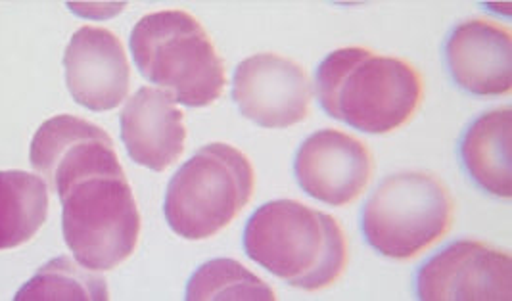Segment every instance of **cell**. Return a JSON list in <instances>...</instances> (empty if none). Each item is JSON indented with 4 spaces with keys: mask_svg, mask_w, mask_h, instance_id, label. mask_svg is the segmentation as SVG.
Wrapping results in <instances>:
<instances>
[{
    "mask_svg": "<svg viewBox=\"0 0 512 301\" xmlns=\"http://www.w3.org/2000/svg\"><path fill=\"white\" fill-rule=\"evenodd\" d=\"M66 244L79 265L110 271L129 259L140 236V213L123 171L79 179L60 194Z\"/></svg>",
    "mask_w": 512,
    "mask_h": 301,
    "instance_id": "5",
    "label": "cell"
},
{
    "mask_svg": "<svg viewBox=\"0 0 512 301\" xmlns=\"http://www.w3.org/2000/svg\"><path fill=\"white\" fill-rule=\"evenodd\" d=\"M512 110H491L470 123L461 140V160L470 179L491 196L511 200Z\"/></svg>",
    "mask_w": 512,
    "mask_h": 301,
    "instance_id": "14",
    "label": "cell"
},
{
    "mask_svg": "<svg viewBox=\"0 0 512 301\" xmlns=\"http://www.w3.org/2000/svg\"><path fill=\"white\" fill-rule=\"evenodd\" d=\"M121 139L129 158L162 173L185 152V116L175 100L156 87H140L121 110Z\"/></svg>",
    "mask_w": 512,
    "mask_h": 301,
    "instance_id": "13",
    "label": "cell"
},
{
    "mask_svg": "<svg viewBox=\"0 0 512 301\" xmlns=\"http://www.w3.org/2000/svg\"><path fill=\"white\" fill-rule=\"evenodd\" d=\"M129 45L140 75L183 106L206 108L225 91L223 58L204 25L188 12L144 16L133 27Z\"/></svg>",
    "mask_w": 512,
    "mask_h": 301,
    "instance_id": "3",
    "label": "cell"
},
{
    "mask_svg": "<svg viewBox=\"0 0 512 301\" xmlns=\"http://www.w3.org/2000/svg\"><path fill=\"white\" fill-rule=\"evenodd\" d=\"M29 162L60 196L68 186L96 173L123 171L110 135L83 117H50L35 133Z\"/></svg>",
    "mask_w": 512,
    "mask_h": 301,
    "instance_id": "9",
    "label": "cell"
},
{
    "mask_svg": "<svg viewBox=\"0 0 512 301\" xmlns=\"http://www.w3.org/2000/svg\"><path fill=\"white\" fill-rule=\"evenodd\" d=\"M256 190L252 162L231 144L211 142L179 167L167 185L163 213L171 231L206 240L227 229Z\"/></svg>",
    "mask_w": 512,
    "mask_h": 301,
    "instance_id": "4",
    "label": "cell"
},
{
    "mask_svg": "<svg viewBox=\"0 0 512 301\" xmlns=\"http://www.w3.org/2000/svg\"><path fill=\"white\" fill-rule=\"evenodd\" d=\"M294 173L311 198L336 208L348 206L369 185L373 156L361 140L336 129H323L303 140Z\"/></svg>",
    "mask_w": 512,
    "mask_h": 301,
    "instance_id": "10",
    "label": "cell"
},
{
    "mask_svg": "<svg viewBox=\"0 0 512 301\" xmlns=\"http://www.w3.org/2000/svg\"><path fill=\"white\" fill-rule=\"evenodd\" d=\"M20 301L108 300L104 277L85 271L83 265L68 257H56L43 265L16 294Z\"/></svg>",
    "mask_w": 512,
    "mask_h": 301,
    "instance_id": "16",
    "label": "cell"
},
{
    "mask_svg": "<svg viewBox=\"0 0 512 301\" xmlns=\"http://www.w3.org/2000/svg\"><path fill=\"white\" fill-rule=\"evenodd\" d=\"M317 96L328 116L369 135H388L417 114L424 83L407 60L340 48L317 70Z\"/></svg>",
    "mask_w": 512,
    "mask_h": 301,
    "instance_id": "1",
    "label": "cell"
},
{
    "mask_svg": "<svg viewBox=\"0 0 512 301\" xmlns=\"http://www.w3.org/2000/svg\"><path fill=\"white\" fill-rule=\"evenodd\" d=\"M64 70L73 100L91 112H110L129 94L125 48L110 29L85 25L75 31L64 54Z\"/></svg>",
    "mask_w": 512,
    "mask_h": 301,
    "instance_id": "11",
    "label": "cell"
},
{
    "mask_svg": "<svg viewBox=\"0 0 512 301\" xmlns=\"http://www.w3.org/2000/svg\"><path fill=\"white\" fill-rule=\"evenodd\" d=\"M244 252L290 286L317 292L346 271L348 238L332 215L296 200H275L248 219Z\"/></svg>",
    "mask_w": 512,
    "mask_h": 301,
    "instance_id": "2",
    "label": "cell"
},
{
    "mask_svg": "<svg viewBox=\"0 0 512 301\" xmlns=\"http://www.w3.org/2000/svg\"><path fill=\"white\" fill-rule=\"evenodd\" d=\"M417 296L424 301H511V254L484 242L457 240L420 267Z\"/></svg>",
    "mask_w": 512,
    "mask_h": 301,
    "instance_id": "7",
    "label": "cell"
},
{
    "mask_svg": "<svg viewBox=\"0 0 512 301\" xmlns=\"http://www.w3.org/2000/svg\"><path fill=\"white\" fill-rule=\"evenodd\" d=\"M311 81L302 66L273 52L250 56L238 64L233 100L240 114L267 129L302 123L311 110Z\"/></svg>",
    "mask_w": 512,
    "mask_h": 301,
    "instance_id": "8",
    "label": "cell"
},
{
    "mask_svg": "<svg viewBox=\"0 0 512 301\" xmlns=\"http://www.w3.org/2000/svg\"><path fill=\"white\" fill-rule=\"evenodd\" d=\"M188 301L275 300L267 282L234 259H211L188 280Z\"/></svg>",
    "mask_w": 512,
    "mask_h": 301,
    "instance_id": "17",
    "label": "cell"
},
{
    "mask_svg": "<svg viewBox=\"0 0 512 301\" xmlns=\"http://www.w3.org/2000/svg\"><path fill=\"white\" fill-rule=\"evenodd\" d=\"M445 60L453 81L466 93L511 94L512 37L507 27L488 20L457 25L445 43Z\"/></svg>",
    "mask_w": 512,
    "mask_h": 301,
    "instance_id": "12",
    "label": "cell"
},
{
    "mask_svg": "<svg viewBox=\"0 0 512 301\" xmlns=\"http://www.w3.org/2000/svg\"><path fill=\"white\" fill-rule=\"evenodd\" d=\"M453 215L451 192L436 175L405 171L376 186L363 208L361 227L378 254L409 261L442 240Z\"/></svg>",
    "mask_w": 512,
    "mask_h": 301,
    "instance_id": "6",
    "label": "cell"
},
{
    "mask_svg": "<svg viewBox=\"0 0 512 301\" xmlns=\"http://www.w3.org/2000/svg\"><path fill=\"white\" fill-rule=\"evenodd\" d=\"M48 217V185L27 171H0V250L24 246Z\"/></svg>",
    "mask_w": 512,
    "mask_h": 301,
    "instance_id": "15",
    "label": "cell"
}]
</instances>
